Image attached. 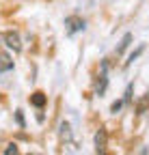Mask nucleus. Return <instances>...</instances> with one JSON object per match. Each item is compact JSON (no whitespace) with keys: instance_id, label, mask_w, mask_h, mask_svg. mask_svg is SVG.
Listing matches in <instances>:
<instances>
[{"instance_id":"nucleus-5","label":"nucleus","mask_w":149,"mask_h":155,"mask_svg":"<svg viewBox=\"0 0 149 155\" xmlns=\"http://www.w3.org/2000/svg\"><path fill=\"white\" fill-rule=\"evenodd\" d=\"M11 67H13V63L9 61V56L2 54V56H0V71H7V69H11Z\"/></svg>"},{"instance_id":"nucleus-2","label":"nucleus","mask_w":149,"mask_h":155,"mask_svg":"<svg viewBox=\"0 0 149 155\" xmlns=\"http://www.w3.org/2000/svg\"><path fill=\"white\" fill-rule=\"evenodd\" d=\"M5 41H7V45H9L13 52H20V50H22V43H20L17 32H5Z\"/></svg>"},{"instance_id":"nucleus-4","label":"nucleus","mask_w":149,"mask_h":155,"mask_svg":"<svg viewBox=\"0 0 149 155\" xmlns=\"http://www.w3.org/2000/svg\"><path fill=\"white\" fill-rule=\"evenodd\" d=\"M30 101H32L37 108H41V106L46 104V97H43V93H35V95L30 97Z\"/></svg>"},{"instance_id":"nucleus-6","label":"nucleus","mask_w":149,"mask_h":155,"mask_svg":"<svg viewBox=\"0 0 149 155\" xmlns=\"http://www.w3.org/2000/svg\"><path fill=\"white\" fill-rule=\"evenodd\" d=\"M130 41H132V35H125V37H123V41H121V45L117 48V54H121V52L127 48V43H130Z\"/></svg>"},{"instance_id":"nucleus-8","label":"nucleus","mask_w":149,"mask_h":155,"mask_svg":"<svg viewBox=\"0 0 149 155\" xmlns=\"http://www.w3.org/2000/svg\"><path fill=\"white\" fill-rule=\"evenodd\" d=\"M141 52H143V45H141V48H138L136 52H132V54H130V58H127V63H125V65H130V63H132V61H136V58L141 56Z\"/></svg>"},{"instance_id":"nucleus-7","label":"nucleus","mask_w":149,"mask_h":155,"mask_svg":"<svg viewBox=\"0 0 149 155\" xmlns=\"http://www.w3.org/2000/svg\"><path fill=\"white\" fill-rule=\"evenodd\" d=\"M147 106H149V91L145 93V99L138 104V114H141V112H145V108H147Z\"/></svg>"},{"instance_id":"nucleus-10","label":"nucleus","mask_w":149,"mask_h":155,"mask_svg":"<svg viewBox=\"0 0 149 155\" xmlns=\"http://www.w3.org/2000/svg\"><path fill=\"white\" fill-rule=\"evenodd\" d=\"M119 108H121V101H115V104H113V108H110V110H113V112H117Z\"/></svg>"},{"instance_id":"nucleus-12","label":"nucleus","mask_w":149,"mask_h":155,"mask_svg":"<svg viewBox=\"0 0 149 155\" xmlns=\"http://www.w3.org/2000/svg\"><path fill=\"white\" fill-rule=\"evenodd\" d=\"M35 155H39V153H35Z\"/></svg>"},{"instance_id":"nucleus-3","label":"nucleus","mask_w":149,"mask_h":155,"mask_svg":"<svg viewBox=\"0 0 149 155\" xmlns=\"http://www.w3.org/2000/svg\"><path fill=\"white\" fill-rule=\"evenodd\" d=\"M95 147H97V153H104V147H106V134H104V131H97V136H95Z\"/></svg>"},{"instance_id":"nucleus-1","label":"nucleus","mask_w":149,"mask_h":155,"mask_svg":"<svg viewBox=\"0 0 149 155\" xmlns=\"http://www.w3.org/2000/svg\"><path fill=\"white\" fill-rule=\"evenodd\" d=\"M65 26H67V32L73 35V32H78V30L84 28V19H82V17H76V15H71V17L65 19Z\"/></svg>"},{"instance_id":"nucleus-9","label":"nucleus","mask_w":149,"mask_h":155,"mask_svg":"<svg viewBox=\"0 0 149 155\" xmlns=\"http://www.w3.org/2000/svg\"><path fill=\"white\" fill-rule=\"evenodd\" d=\"M7 155H20V151H17L15 144H9V147H7Z\"/></svg>"},{"instance_id":"nucleus-11","label":"nucleus","mask_w":149,"mask_h":155,"mask_svg":"<svg viewBox=\"0 0 149 155\" xmlns=\"http://www.w3.org/2000/svg\"><path fill=\"white\" fill-rule=\"evenodd\" d=\"M143 155H147V151H145V153H143Z\"/></svg>"}]
</instances>
